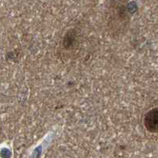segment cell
<instances>
[{
	"instance_id": "cell-2",
	"label": "cell",
	"mask_w": 158,
	"mask_h": 158,
	"mask_svg": "<svg viewBox=\"0 0 158 158\" xmlns=\"http://www.w3.org/2000/svg\"><path fill=\"white\" fill-rule=\"evenodd\" d=\"M108 13V30L112 36H118L127 31L130 15L124 2H111Z\"/></svg>"
},
{
	"instance_id": "cell-1",
	"label": "cell",
	"mask_w": 158,
	"mask_h": 158,
	"mask_svg": "<svg viewBox=\"0 0 158 158\" xmlns=\"http://www.w3.org/2000/svg\"><path fill=\"white\" fill-rule=\"evenodd\" d=\"M83 43L82 32L78 27H71L64 32L60 41L58 52L64 61L76 57L80 52Z\"/></svg>"
},
{
	"instance_id": "cell-3",
	"label": "cell",
	"mask_w": 158,
	"mask_h": 158,
	"mask_svg": "<svg viewBox=\"0 0 158 158\" xmlns=\"http://www.w3.org/2000/svg\"><path fill=\"white\" fill-rule=\"evenodd\" d=\"M143 125L145 130L151 134L158 133V107L151 108L145 114Z\"/></svg>"
}]
</instances>
